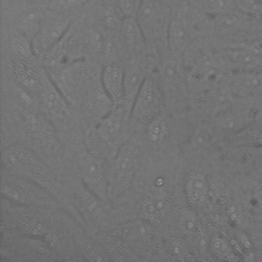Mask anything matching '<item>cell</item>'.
I'll return each mask as SVG.
<instances>
[{
  "mask_svg": "<svg viewBox=\"0 0 262 262\" xmlns=\"http://www.w3.org/2000/svg\"><path fill=\"white\" fill-rule=\"evenodd\" d=\"M48 73V72H47ZM57 88L73 105L83 100L94 81V68L85 58L48 73Z\"/></svg>",
  "mask_w": 262,
  "mask_h": 262,
  "instance_id": "1",
  "label": "cell"
},
{
  "mask_svg": "<svg viewBox=\"0 0 262 262\" xmlns=\"http://www.w3.org/2000/svg\"><path fill=\"white\" fill-rule=\"evenodd\" d=\"M214 133L212 129L207 126L198 127L192 133L189 140V148L194 150H202L209 147L213 143Z\"/></svg>",
  "mask_w": 262,
  "mask_h": 262,
  "instance_id": "29",
  "label": "cell"
},
{
  "mask_svg": "<svg viewBox=\"0 0 262 262\" xmlns=\"http://www.w3.org/2000/svg\"><path fill=\"white\" fill-rule=\"evenodd\" d=\"M90 0H51L48 9L70 15L72 12L82 8Z\"/></svg>",
  "mask_w": 262,
  "mask_h": 262,
  "instance_id": "31",
  "label": "cell"
},
{
  "mask_svg": "<svg viewBox=\"0 0 262 262\" xmlns=\"http://www.w3.org/2000/svg\"><path fill=\"white\" fill-rule=\"evenodd\" d=\"M208 249L211 253L220 260H238L237 254L232 245L221 235H213L210 237Z\"/></svg>",
  "mask_w": 262,
  "mask_h": 262,
  "instance_id": "26",
  "label": "cell"
},
{
  "mask_svg": "<svg viewBox=\"0 0 262 262\" xmlns=\"http://www.w3.org/2000/svg\"><path fill=\"white\" fill-rule=\"evenodd\" d=\"M129 56H145L147 44L136 17H125L120 30Z\"/></svg>",
  "mask_w": 262,
  "mask_h": 262,
  "instance_id": "19",
  "label": "cell"
},
{
  "mask_svg": "<svg viewBox=\"0 0 262 262\" xmlns=\"http://www.w3.org/2000/svg\"><path fill=\"white\" fill-rule=\"evenodd\" d=\"M167 253L172 259H183L185 256V246L178 239H171L166 245Z\"/></svg>",
  "mask_w": 262,
  "mask_h": 262,
  "instance_id": "33",
  "label": "cell"
},
{
  "mask_svg": "<svg viewBox=\"0 0 262 262\" xmlns=\"http://www.w3.org/2000/svg\"><path fill=\"white\" fill-rule=\"evenodd\" d=\"M168 133V125L166 120L159 114L147 122L146 136L152 143L163 141Z\"/></svg>",
  "mask_w": 262,
  "mask_h": 262,
  "instance_id": "28",
  "label": "cell"
},
{
  "mask_svg": "<svg viewBox=\"0 0 262 262\" xmlns=\"http://www.w3.org/2000/svg\"><path fill=\"white\" fill-rule=\"evenodd\" d=\"M185 194L192 206L204 205L209 198V183L202 173L191 174L185 182Z\"/></svg>",
  "mask_w": 262,
  "mask_h": 262,
  "instance_id": "22",
  "label": "cell"
},
{
  "mask_svg": "<svg viewBox=\"0 0 262 262\" xmlns=\"http://www.w3.org/2000/svg\"><path fill=\"white\" fill-rule=\"evenodd\" d=\"M125 17H136L141 0H116Z\"/></svg>",
  "mask_w": 262,
  "mask_h": 262,
  "instance_id": "32",
  "label": "cell"
},
{
  "mask_svg": "<svg viewBox=\"0 0 262 262\" xmlns=\"http://www.w3.org/2000/svg\"><path fill=\"white\" fill-rule=\"evenodd\" d=\"M169 207V199L162 180L160 183L155 184L154 191L143 201L141 205L142 218L150 223H158L168 213Z\"/></svg>",
  "mask_w": 262,
  "mask_h": 262,
  "instance_id": "16",
  "label": "cell"
},
{
  "mask_svg": "<svg viewBox=\"0 0 262 262\" xmlns=\"http://www.w3.org/2000/svg\"><path fill=\"white\" fill-rule=\"evenodd\" d=\"M72 23L68 14L48 9L41 28L33 39V46L38 57H43L64 36Z\"/></svg>",
  "mask_w": 262,
  "mask_h": 262,
  "instance_id": "5",
  "label": "cell"
},
{
  "mask_svg": "<svg viewBox=\"0 0 262 262\" xmlns=\"http://www.w3.org/2000/svg\"><path fill=\"white\" fill-rule=\"evenodd\" d=\"M77 165L86 189L105 201L108 198V172L103 161L89 151H84L78 156Z\"/></svg>",
  "mask_w": 262,
  "mask_h": 262,
  "instance_id": "7",
  "label": "cell"
},
{
  "mask_svg": "<svg viewBox=\"0 0 262 262\" xmlns=\"http://www.w3.org/2000/svg\"><path fill=\"white\" fill-rule=\"evenodd\" d=\"M38 97L41 106L52 118L62 120L70 115V105H72L46 71L38 90Z\"/></svg>",
  "mask_w": 262,
  "mask_h": 262,
  "instance_id": "9",
  "label": "cell"
},
{
  "mask_svg": "<svg viewBox=\"0 0 262 262\" xmlns=\"http://www.w3.org/2000/svg\"><path fill=\"white\" fill-rule=\"evenodd\" d=\"M172 7L160 0H141L137 20L144 34L147 49H157L163 43L168 48V28Z\"/></svg>",
  "mask_w": 262,
  "mask_h": 262,
  "instance_id": "3",
  "label": "cell"
},
{
  "mask_svg": "<svg viewBox=\"0 0 262 262\" xmlns=\"http://www.w3.org/2000/svg\"><path fill=\"white\" fill-rule=\"evenodd\" d=\"M1 193L4 198L18 205L24 206H55L57 200L53 193L44 186L13 174L3 178Z\"/></svg>",
  "mask_w": 262,
  "mask_h": 262,
  "instance_id": "4",
  "label": "cell"
},
{
  "mask_svg": "<svg viewBox=\"0 0 262 262\" xmlns=\"http://www.w3.org/2000/svg\"><path fill=\"white\" fill-rule=\"evenodd\" d=\"M150 222L145 219H135L127 221L117 229V234L127 241H144L151 235Z\"/></svg>",
  "mask_w": 262,
  "mask_h": 262,
  "instance_id": "24",
  "label": "cell"
},
{
  "mask_svg": "<svg viewBox=\"0 0 262 262\" xmlns=\"http://www.w3.org/2000/svg\"><path fill=\"white\" fill-rule=\"evenodd\" d=\"M33 4H37L40 6H44V5H49V3L51 2V0H32Z\"/></svg>",
  "mask_w": 262,
  "mask_h": 262,
  "instance_id": "36",
  "label": "cell"
},
{
  "mask_svg": "<svg viewBox=\"0 0 262 262\" xmlns=\"http://www.w3.org/2000/svg\"><path fill=\"white\" fill-rule=\"evenodd\" d=\"M82 103L86 113L98 120L115 107L112 100L103 90L100 81L98 85L93 83L90 86L82 100Z\"/></svg>",
  "mask_w": 262,
  "mask_h": 262,
  "instance_id": "20",
  "label": "cell"
},
{
  "mask_svg": "<svg viewBox=\"0 0 262 262\" xmlns=\"http://www.w3.org/2000/svg\"><path fill=\"white\" fill-rule=\"evenodd\" d=\"M25 130L35 143L52 146L55 140L54 129L50 122L35 112H24Z\"/></svg>",
  "mask_w": 262,
  "mask_h": 262,
  "instance_id": "18",
  "label": "cell"
},
{
  "mask_svg": "<svg viewBox=\"0 0 262 262\" xmlns=\"http://www.w3.org/2000/svg\"><path fill=\"white\" fill-rule=\"evenodd\" d=\"M42 7L43 6L34 4V7L28 8L23 13L18 21V33L29 37L32 40L34 39L41 28L46 13Z\"/></svg>",
  "mask_w": 262,
  "mask_h": 262,
  "instance_id": "23",
  "label": "cell"
},
{
  "mask_svg": "<svg viewBox=\"0 0 262 262\" xmlns=\"http://www.w3.org/2000/svg\"><path fill=\"white\" fill-rule=\"evenodd\" d=\"M13 72L17 84L38 94L40 84L46 74L43 62H39L38 56L28 59H15Z\"/></svg>",
  "mask_w": 262,
  "mask_h": 262,
  "instance_id": "15",
  "label": "cell"
},
{
  "mask_svg": "<svg viewBox=\"0 0 262 262\" xmlns=\"http://www.w3.org/2000/svg\"><path fill=\"white\" fill-rule=\"evenodd\" d=\"M2 159L12 174L35 181L53 193L54 184L51 173L32 149L18 144L11 145L3 151Z\"/></svg>",
  "mask_w": 262,
  "mask_h": 262,
  "instance_id": "2",
  "label": "cell"
},
{
  "mask_svg": "<svg viewBox=\"0 0 262 262\" xmlns=\"http://www.w3.org/2000/svg\"><path fill=\"white\" fill-rule=\"evenodd\" d=\"M251 147V156H252V162L254 166L262 173V145L259 146H249Z\"/></svg>",
  "mask_w": 262,
  "mask_h": 262,
  "instance_id": "35",
  "label": "cell"
},
{
  "mask_svg": "<svg viewBox=\"0 0 262 262\" xmlns=\"http://www.w3.org/2000/svg\"><path fill=\"white\" fill-rule=\"evenodd\" d=\"M227 68L234 72H262V47L257 45L238 46L221 53Z\"/></svg>",
  "mask_w": 262,
  "mask_h": 262,
  "instance_id": "10",
  "label": "cell"
},
{
  "mask_svg": "<svg viewBox=\"0 0 262 262\" xmlns=\"http://www.w3.org/2000/svg\"><path fill=\"white\" fill-rule=\"evenodd\" d=\"M255 115L251 105L229 104L216 115L215 124L218 130L233 135L246 128L253 121Z\"/></svg>",
  "mask_w": 262,
  "mask_h": 262,
  "instance_id": "13",
  "label": "cell"
},
{
  "mask_svg": "<svg viewBox=\"0 0 262 262\" xmlns=\"http://www.w3.org/2000/svg\"><path fill=\"white\" fill-rule=\"evenodd\" d=\"M259 97H260V99L258 100V105H259L260 110H262V94H261Z\"/></svg>",
  "mask_w": 262,
  "mask_h": 262,
  "instance_id": "37",
  "label": "cell"
},
{
  "mask_svg": "<svg viewBox=\"0 0 262 262\" xmlns=\"http://www.w3.org/2000/svg\"><path fill=\"white\" fill-rule=\"evenodd\" d=\"M136 168V157L128 144L118 147L113 166L108 172V196L124 193L130 186Z\"/></svg>",
  "mask_w": 262,
  "mask_h": 262,
  "instance_id": "6",
  "label": "cell"
},
{
  "mask_svg": "<svg viewBox=\"0 0 262 262\" xmlns=\"http://www.w3.org/2000/svg\"><path fill=\"white\" fill-rule=\"evenodd\" d=\"M99 201L101 200L94 195L88 189L77 194V202L81 208L82 213L92 219L99 218L101 216L102 212Z\"/></svg>",
  "mask_w": 262,
  "mask_h": 262,
  "instance_id": "27",
  "label": "cell"
},
{
  "mask_svg": "<svg viewBox=\"0 0 262 262\" xmlns=\"http://www.w3.org/2000/svg\"><path fill=\"white\" fill-rule=\"evenodd\" d=\"M100 83L114 106L124 102V66L119 61H110L100 70Z\"/></svg>",
  "mask_w": 262,
  "mask_h": 262,
  "instance_id": "14",
  "label": "cell"
},
{
  "mask_svg": "<svg viewBox=\"0 0 262 262\" xmlns=\"http://www.w3.org/2000/svg\"><path fill=\"white\" fill-rule=\"evenodd\" d=\"M161 86L154 77L148 76L141 85L131 108V117L138 121H149L160 113Z\"/></svg>",
  "mask_w": 262,
  "mask_h": 262,
  "instance_id": "8",
  "label": "cell"
},
{
  "mask_svg": "<svg viewBox=\"0 0 262 262\" xmlns=\"http://www.w3.org/2000/svg\"><path fill=\"white\" fill-rule=\"evenodd\" d=\"M179 228L188 236H193L198 233L201 230V225L196 215L188 209H183L179 216Z\"/></svg>",
  "mask_w": 262,
  "mask_h": 262,
  "instance_id": "30",
  "label": "cell"
},
{
  "mask_svg": "<svg viewBox=\"0 0 262 262\" xmlns=\"http://www.w3.org/2000/svg\"><path fill=\"white\" fill-rule=\"evenodd\" d=\"M103 254L104 253L102 252V250L97 245L89 244V245H87V247L85 249V255H86L87 259L90 260V261H102V260H105L106 256H104Z\"/></svg>",
  "mask_w": 262,
  "mask_h": 262,
  "instance_id": "34",
  "label": "cell"
},
{
  "mask_svg": "<svg viewBox=\"0 0 262 262\" xmlns=\"http://www.w3.org/2000/svg\"><path fill=\"white\" fill-rule=\"evenodd\" d=\"M129 117H131V114L124 105L115 106L98 120L95 127L96 137L107 145H114L122 135Z\"/></svg>",
  "mask_w": 262,
  "mask_h": 262,
  "instance_id": "12",
  "label": "cell"
},
{
  "mask_svg": "<svg viewBox=\"0 0 262 262\" xmlns=\"http://www.w3.org/2000/svg\"><path fill=\"white\" fill-rule=\"evenodd\" d=\"M257 3H259L261 6H262V0H255Z\"/></svg>",
  "mask_w": 262,
  "mask_h": 262,
  "instance_id": "38",
  "label": "cell"
},
{
  "mask_svg": "<svg viewBox=\"0 0 262 262\" xmlns=\"http://www.w3.org/2000/svg\"><path fill=\"white\" fill-rule=\"evenodd\" d=\"M232 95L252 98L262 94V72H233L228 86Z\"/></svg>",
  "mask_w": 262,
  "mask_h": 262,
  "instance_id": "17",
  "label": "cell"
},
{
  "mask_svg": "<svg viewBox=\"0 0 262 262\" xmlns=\"http://www.w3.org/2000/svg\"><path fill=\"white\" fill-rule=\"evenodd\" d=\"M246 11L232 8L214 16L215 32L219 34H233L244 30L248 25Z\"/></svg>",
  "mask_w": 262,
  "mask_h": 262,
  "instance_id": "21",
  "label": "cell"
},
{
  "mask_svg": "<svg viewBox=\"0 0 262 262\" xmlns=\"http://www.w3.org/2000/svg\"><path fill=\"white\" fill-rule=\"evenodd\" d=\"M146 56H129L124 66V102L123 105L130 112L133 101L143 84L148 77Z\"/></svg>",
  "mask_w": 262,
  "mask_h": 262,
  "instance_id": "11",
  "label": "cell"
},
{
  "mask_svg": "<svg viewBox=\"0 0 262 262\" xmlns=\"http://www.w3.org/2000/svg\"><path fill=\"white\" fill-rule=\"evenodd\" d=\"M10 50L15 59H28L37 56L33 46V40L17 32L9 42Z\"/></svg>",
  "mask_w": 262,
  "mask_h": 262,
  "instance_id": "25",
  "label": "cell"
}]
</instances>
